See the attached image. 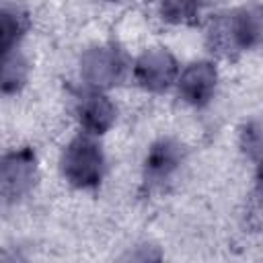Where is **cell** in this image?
Listing matches in <instances>:
<instances>
[{"label":"cell","instance_id":"9c48e42d","mask_svg":"<svg viewBox=\"0 0 263 263\" xmlns=\"http://www.w3.org/2000/svg\"><path fill=\"white\" fill-rule=\"evenodd\" d=\"M29 76V62L18 47L0 51V90L16 92Z\"/></svg>","mask_w":263,"mask_h":263},{"label":"cell","instance_id":"5b68a950","mask_svg":"<svg viewBox=\"0 0 263 263\" xmlns=\"http://www.w3.org/2000/svg\"><path fill=\"white\" fill-rule=\"evenodd\" d=\"M177 74H179V62L162 45L144 49L132 66V76L136 84L146 92H154V95L175 86Z\"/></svg>","mask_w":263,"mask_h":263},{"label":"cell","instance_id":"3957f363","mask_svg":"<svg viewBox=\"0 0 263 263\" xmlns=\"http://www.w3.org/2000/svg\"><path fill=\"white\" fill-rule=\"evenodd\" d=\"M80 80L92 90H109L117 86L125 72L127 62L115 45H92L82 51L78 62Z\"/></svg>","mask_w":263,"mask_h":263},{"label":"cell","instance_id":"ba28073f","mask_svg":"<svg viewBox=\"0 0 263 263\" xmlns=\"http://www.w3.org/2000/svg\"><path fill=\"white\" fill-rule=\"evenodd\" d=\"M185 158L183 146L173 138L156 140L144 158V181L150 187H162L179 171Z\"/></svg>","mask_w":263,"mask_h":263},{"label":"cell","instance_id":"30bf717a","mask_svg":"<svg viewBox=\"0 0 263 263\" xmlns=\"http://www.w3.org/2000/svg\"><path fill=\"white\" fill-rule=\"evenodd\" d=\"M27 14L12 4L0 6V47H18V41L27 33Z\"/></svg>","mask_w":263,"mask_h":263},{"label":"cell","instance_id":"7a4b0ae2","mask_svg":"<svg viewBox=\"0 0 263 263\" xmlns=\"http://www.w3.org/2000/svg\"><path fill=\"white\" fill-rule=\"evenodd\" d=\"M60 173L76 189H92L105 175V152L95 136H74L60 154Z\"/></svg>","mask_w":263,"mask_h":263},{"label":"cell","instance_id":"52a82bcc","mask_svg":"<svg viewBox=\"0 0 263 263\" xmlns=\"http://www.w3.org/2000/svg\"><path fill=\"white\" fill-rule=\"evenodd\" d=\"M76 117H78L82 134L99 138L113 127L117 119V107L105 90L88 88L78 101Z\"/></svg>","mask_w":263,"mask_h":263},{"label":"cell","instance_id":"8fae6325","mask_svg":"<svg viewBox=\"0 0 263 263\" xmlns=\"http://www.w3.org/2000/svg\"><path fill=\"white\" fill-rule=\"evenodd\" d=\"M203 4L199 0H158V14L171 25H191L197 21Z\"/></svg>","mask_w":263,"mask_h":263},{"label":"cell","instance_id":"8992f818","mask_svg":"<svg viewBox=\"0 0 263 263\" xmlns=\"http://www.w3.org/2000/svg\"><path fill=\"white\" fill-rule=\"evenodd\" d=\"M218 68L212 60H195L179 70L175 86L183 103L191 107H205L218 88Z\"/></svg>","mask_w":263,"mask_h":263},{"label":"cell","instance_id":"7c38bea8","mask_svg":"<svg viewBox=\"0 0 263 263\" xmlns=\"http://www.w3.org/2000/svg\"><path fill=\"white\" fill-rule=\"evenodd\" d=\"M240 148L247 154V158H251L253 162L259 160V150H261V125L257 119L249 121L242 132H240Z\"/></svg>","mask_w":263,"mask_h":263},{"label":"cell","instance_id":"277c9868","mask_svg":"<svg viewBox=\"0 0 263 263\" xmlns=\"http://www.w3.org/2000/svg\"><path fill=\"white\" fill-rule=\"evenodd\" d=\"M37 181L39 164L33 148L21 146L0 154V197L21 199L33 191Z\"/></svg>","mask_w":263,"mask_h":263},{"label":"cell","instance_id":"6da1fadb","mask_svg":"<svg viewBox=\"0 0 263 263\" xmlns=\"http://www.w3.org/2000/svg\"><path fill=\"white\" fill-rule=\"evenodd\" d=\"M261 10L259 6H240L214 16L208 29V43L220 55H236L249 51L261 41Z\"/></svg>","mask_w":263,"mask_h":263}]
</instances>
